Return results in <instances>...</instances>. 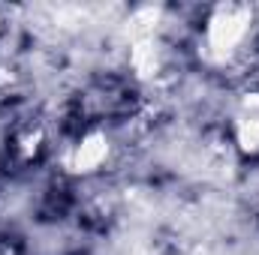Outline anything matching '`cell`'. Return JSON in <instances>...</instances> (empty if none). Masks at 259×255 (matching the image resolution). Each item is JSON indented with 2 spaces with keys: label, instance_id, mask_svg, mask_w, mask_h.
<instances>
[{
  "label": "cell",
  "instance_id": "1",
  "mask_svg": "<svg viewBox=\"0 0 259 255\" xmlns=\"http://www.w3.org/2000/svg\"><path fill=\"white\" fill-rule=\"evenodd\" d=\"M253 21V9L244 3H220L214 6L208 27H205V42L214 57H229L247 36Z\"/></svg>",
  "mask_w": 259,
  "mask_h": 255
},
{
  "label": "cell",
  "instance_id": "2",
  "mask_svg": "<svg viewBox=\"0 0 259 255\" xmlns=\"http://www.w3.org/2000/svg\"><path fill=\"white\" fill-rule=\"evenodd\" d=\"M235 141L244 153H259V90L244 93L235 111Z\"/></svg>",
  "mask_w": 259,
  "mask_h": 255
},
{
  "label": "cell",
  "instance_id": "3",
  "mask_svg": "<svg viewBox=\"0 0 259 255\" xmlns=\"http://www.w3.org/2000/svg\"><path fill=\"white\" fill-rule=\"evenodd\" d=\"M109 159V138L103 132H88L69 153V168L75 174H91Z\"/></svg>",
  "mask_w": 259,
  "mask_h": 255
},
{
  "label": "cell",
  "instance_id": "4",
  "mask_svg": "<svg viewBox=\"0 0 259 255\" xmlns=\"http://www.w3.org/2000/svg\"><path fill=\"white\" fill-rule=\"evenodd\" d=\"M130 63L142 78L157 75L160 72V48H157V42L154 39H139L133 45V51H130Z\"/></svg>",
  "mask_w": 259,
  "mask_h": 255
},
{
  "label": "cell",
  "instance_id": "5",
  "mask_svg": "<svg viewBox=\"0 0 259 255\" xmlns=\"http://www.w3.org/2000/svg\"><path fill=\"white\" fill-rule=\"evenodd\" d=\"M0 24H3V21H0Z\"/></svg>",
  "mask_w": 259,
  "mask_h": 255
}]
</instances>
